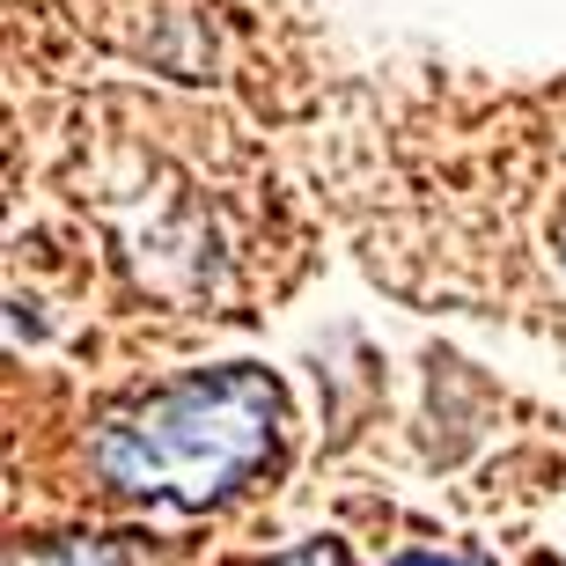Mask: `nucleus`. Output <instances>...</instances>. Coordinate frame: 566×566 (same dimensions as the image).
<instances>
[{
    "instance_id": "obj_2",
    "label": "nucleus",
    "mask_w": 566,
    "mask_h": 566,
    "mask_svg": "<svg viewBox=\"0 0 566 566\" xmlns=\"http://www.w3.org/2000/svg\"><path fill=\"white\" fill-rule=\"evenodd\" d=\"M8 566H126V552L104 545V537H66V545H30Z\"/></svg>"
},
{
    "instance_id": "obj_1",
    "label": "nucleus",
    "mask_w": 566,
    "mask_h": 566,
    "mask_svg": "<svg viewBox=\"0 0 566 566\" xmlns=\"http://www.w3.org/2000/svg\"><path fill=\"white\" fill-rule=\"evenodd\" d=\"M280 441V382L258 368H213L147 390L133 412L96 434V479L126 501L207 507L273 463Z\"/></svg>"
},
{
    "instance_id": "obj_3",
    "label": "nucleus",
    "mask_w": 566,
    "mask_h": 566,
    "mask_svg": "<svg viewBox=\"0 0 566 566\" xmlns=\"http://www.w3.org/2000/svg\"><path fill=\"white\" fill-rule=\"evenodd\" d=\"M273 566H346L332 545H310V552H287V559H273Z\"/></svg>"
},
{
    "instance_id": "obj_4",
    "label": "nucleus",
    "mask_w": 566,
    "mask_h": 566,
    "mask_svg": "<svg viewBox=\"0 0 566 566\" xmlns=\"http://www.w3.org/2000/svg\"><path fill=\"white\" fill-rule=\"evenodd\" d=\"M398 566H479V559H434V552H412V559H398Z\"/></svg>"
}]
</instances>
